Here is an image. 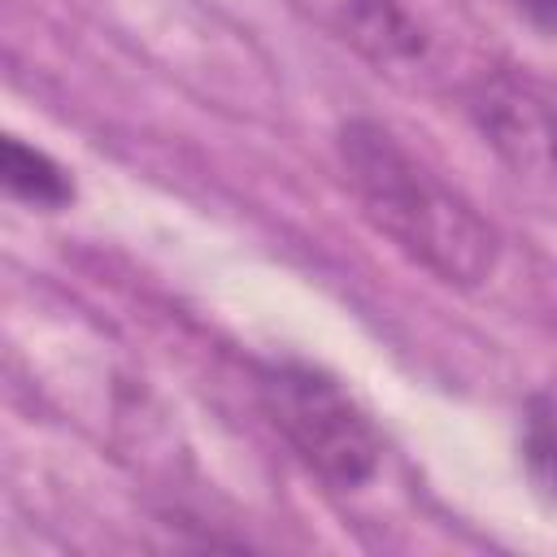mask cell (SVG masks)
<instances>
[{
  "mask_svg": "<svg viewBox=\"0 0 557 557\" xmlns=\"http://www.w3.org/2000/svg\"><path fill=\"white\" fill-rule=\"evenodd\" d=\"M335 157L361 218L431 278L470 292L496 274V226L422 157H413L383 122H339Z\"/></svg>",
  "mask_w": 557,
  "mask_h": 557,
  "instance_id": "obj_1",
  "label": "cell"
},
{
  "mask_svg": "<svg viewBox=\"0 0 557 557\" xmlns=\"http://www.w3.org/2000/svg\"><path fill=\"white\" fill-rule=\"evenodd\" d=\"M257 409L278 440L335 492H361L383 466V435L352 392L322 366L274 357L252 374Z\"/></svg>",
  "mask_w": 557,
  "mask_h": 557,
  "instance_id": "obj_2",
  "label": "cell"
},
{
  "mask_svg": "<svg viewBox=\"0 0 557 557\" xmlns=\"http://www.w3.org/2000/svg\"><path fill=\"white\" fill-rule=\"evenodd\" d=\"M479 135L518 174L557 183V100L522 78L487 74L466 91Z\"/></svg>",
  "mask_w": 557,
  "mask_h": 557,
  "instance_id": "obj_3",
  "label": "cell"
},
{
  "mask_svg": "<svg viewBox=\"0 0 557 557\" xmlns=\"http://www.w3.org/2000/svg\"><path fill=\"white\" fill-rule=\"evenodd\" d=\"M344 39L379 70H422L431 61V30L409 0H335Z\"/></svg>",
  "mask_w": 557,
  "mask_h": 557,
  "instance_id": "obj_4",
  "label": "cell"
},
{
  "mask_svg": "<svg viewBox=\"0 0 557 557\" xmlns=\"http://www.w3.org/2000/svg\"><path fill=\"white\" fill-rule=\"evenodd\" d=\"M0 178H4V191L30 209H44V213H57L65 205H74V178L61 161H52L44 148L9 135L0 144Z\"/></svg>",
  "mask_w": 557,
  "mask_h": 557,
  "instance_id": "obj_5",
  "label": "cell"
},
{
  "mask_svg": "<svg viewBox=\"0 0 557 557\" xmlns=\"http://www.w3.org/2000/svg\"><path fill=\"white\" fill-rule=\"evenodd\" d=\"M522 466L535 483V492L557 505V396L553 392H535L522 409Z\"/></svg>",
  "mask_w": 557,
  "mask_h": 557,
  "instance_id": "obj_6",
  "label": "cell"
},
{
  "mask_svg": "<svg viewBox=\"0 0 557 557\" xmlns=\"http://www.w3.org/2000/svg\"><path fill=\"white\" fill-rule=\"evenodd\" d=\"M535 30L544 35H557V0H509Z\"/></svg>",
  "mask_w": 557,
  "mask_h": 557,
  "instance_id": "obj_7",
  "label": "cell"
}]
</instances>
